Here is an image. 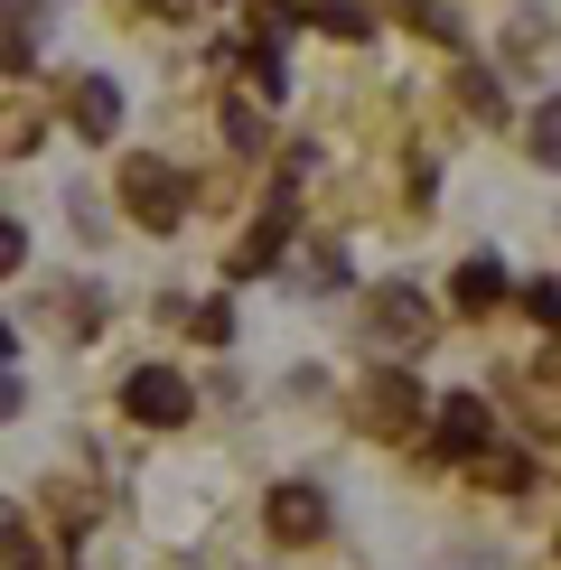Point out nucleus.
I'll return each mask as SVG.
<instances>
[{"mask_svg": "<svg viewBox=\"0 0 561 570\" xmlns=\"http://www.w3.org/2000/svg\"><path fill=\"white\" fill-rule=\"evenodd\" d=\"M412 29H421V38H459V19L440 10V0H412Z\"/></svg>", "mask_w": 561, "mask_h": 570, "instance_id": "dca6fc26", "label": "nucleus"}, {"mask_svg": "<svg viewBox=\"0 0 561 570\" xmlns=\"http://www.w3.org/2000/svg\"><path fill=\"white\" fill-rule=\"evenodd\" d=\"M66 104H76V131L85 140H112V122H122V94H112L104 76H76V85H66Z\"/></svg>", "mask_w": 561, "mask_h": 570, "instance_id": "0eeeda50", "label": "nucleus"}, {"mask_svg": "<svg viewBox=\"0 0 561 570\" xmlns=\"http://www.w3.org/2000/svg\"><path fill=\"white\" fill-rule=\"evenodd\" d=\"M122 402H131L140 431H169V421H187V384H178L169 365H140L131 384H122Z\"/></svg>", "mask_w": 561, "mask_h": 570, "instance_id": "20e7f679", "label": "nucleus"}, {"mask_svg": "<svg viewBox=\"0 0 561 570\" xmlns=\"http://www.w3.org/2000/svg\"><path fill=\"white\" fill-rule=\"evenodd\" d=\"M478 478L496 487V495H524V487H533V468H524V459H478Z\"/></svg>", "mask_w": 561, "mask_h": 570, "instance_id": "f8f14e48", "label": "nucleus"}, {"mask_svg": "<svg viewBox=\"0 0 561 570\" xmlns=\"http://www.w3.org/2000/svg\"><path fill=\"white\" fill-rule=\"evenodd\" d=\"M178 318H187V308H178ZM187 327H197L206 346H225V337H234V318H225V299H206V308H197V318H187Z\"/></svg>", "mask_w": 561, "mask_h": 570, "instance_id": "2eb2a0df", "label": "nucleus"}, {"mask_svg": "<svg viewBox=\"0 0 561 570\" xmlns=\"http://www.w3.org/2000/svg\"><path fill=\"white\" fill-rule=\"evenodd\" d=\"M19 412V384H10V374H0V421H10Z\"/></svg>", "mask_w": 561, "mask_h": 570, "instance_id": "6ab92c4d", "label": "nucleus"}, {"mask_svg": "<svg viewBox=\"0 0 561 570\" xmlns=\"http://www.w3.org/2000/svg\"><path fill=\"white\" fill-rule=\"evenodd\" d=\"M263 524H272L280 542H318V533H327V495H318L309 478H291V487H272Z\"/></svg>", "mask_w": 561, "mask_h": 570, "instance_id": "39448f33", "label": "nucleus"}, {"mask_svg": "<svg viewBox=\"0 0 561 570\" xmlns=\"http://www.w3.org/2000/svg\"><path fill=\"white\" fill-rule=\"evenodd\" d=\"M122 206H131V225L169 234V225L187 216V187H178L169 159H131V169H122Z\"/></svg>", "mask_w": 561, "mask_h": 570, "instance_id": "7ed1b4c3", "label": "nucleus"}, {"mask_svg": "<svg viewBox=\"0 0 561 570\" xmlns=\"http://www.w3.org/2000/svg\"><path fill=\"white\" fill-rule=\"evenodd\" d=\"M0 570H47V561L29 552V524H19L10 505H0Z\"/></svg>", "mask_w": 561, "mask_h": 570, "instance_id": "1a4fd4ad", "label": "nucleus"}, {"mask_svg": "<svg viewBox=\"0 0 561 570\" xmlns=\"http://www.w3.org/2000/svg\"><path fill=\"white\" fill-rule=\"evenodd\" d=\"M486 440H496V412H486L478 393H450V412H440V449H459V459H478Z\"/></svg>", "mask_w": 561, "mask_h": 570, "instance_id": "423d86ee", "label": "nucleus"}, {"mask_svg": "<svg viewBox=\"0 0 561 570\" xmlns=\"http://www.w3.org/2000/svg\"><path fill=\"white\" fill-rule=\"evenodd\" d=\"M337 281H346V253L318 244V263H299V291H337Z\"/></svg>", "mask_w": 561, "mask_h": 570, "instance_id": "4468645a", "label": "nucleus"}, {"mask_svg": "<svg viewBox=\"0 0 561 570\" xmlns=\"http://www.w3.org/2000/svg\"><path fill=\"white\" fill-rule=\"evenodd\" d=\"M533 159H543V169H561V104H543V112H533Z\"/></svg>", "mask_w": 561, "mask_h": 570, "instance_id": "9b49d317", "label": "nucleus"}, {"mask_svg": "<svg viewBox=\"0 0 561 570\" xmlns=\"http://www.w3.org/2000/svg\"><path fill=\"white\" fill-rule=\"evenodd\" d=\"M459 104L478 112V122H505V94H496V76H459Z\"/></svg>", "mask_w": 561, "mask_h": 570, "instance_id": "9d476101", "label": "nucleus"}, {"mask_svg": "<svg viewBox=\"0 0 561 570\" xmlns=\"http://www.w3.org/2000/svg\"><path fill=\"white\" fill-rule=\"evenodd\" d=\"M318 29H327V38H374V29H365V10H356V0H327V10H318Z\"/></svg>", "mask_w": 561, "mask_h": 570, "instance_id": "ddd939ff", "label": "nucleus"}, {"mask_svg": "<svg viewBox=\"0 0 561 570\" xmlns=\"http://www.w3.org/2000/svg\"><path fill=\"white\" fill-rule=\"evenodd\" d=\"M524 308H533V318H561V281H533V291H524Z\"/></svg>", "mask_w": 561, "mask_h": 570, "instance_id": "a211bd4d", "label": "nucleus"}, {"mask_svg": "<svg viewBox=\"0 0 561 570\" xmlns=\"http://www.w3.org/2000/svg\"><path fill=\"white\" fill-rule=\"evenodd\" d=\"M38 140V112H0V150H29Z\"/></svg>", "mask_w": 561, "mask_h": 570, "instance_id": "f3484780", "label": "nucleus"}, {"mask_svg": "<svg viewBox=\"0 0 561 570\" xmlns=\"http://www.w3.org/2000/svg\"><path fill=\"white\" fill-rule=\"evenodd\" d=\"M421 402H431V393H421L412 374H365L356 431H365V440H412V431H421Z\"/></svg>", "mask_w": 561, "mask_h": 570, "instance_id": "f257e3e1", "label": "nucleus"}, {"mask_svg": "<svg viewBox=\"0 0 561 570\" xmlns=\"http://www.w3.org/2000/svg\"><path fill=\"white\" fill-rule=\"evenodd\" d=\"M365 337L374 346H431V299L412 291V281H384V291H365Z\"/></svg>", "mask_w": 561, "mask_h": 570, "instance_id": "f03ea898", "label": "nucleus"}, {"mask_svg": "<svg viewBox=\"0 0 561 570\" xmlns=\"http://www.w3.org/2000/svg\"><path fill=\"white\" fill-rule=\"evenodd\" d=\"M496 299H505V263H496V253H486V263H459V308H468V318H486Z\"/></svg>", "mask_w": 561, "mask_h": 570, "instance_id": "6e6552de", "label": "nucleus"}, {"mask_svg": "<svg viewBox=\"0 0 561 570\" xmlns=\"http://www.w3.org/2000/svg\"><path fill=\"white\" fill-rule=\"evenodd\" d=\"M0 355H10V327H0Z\"/></svg>", "mask_w": 561, "mask_h": 570, "instance_id": "aec40b11", "label": "nucleus"}]
</instances>
